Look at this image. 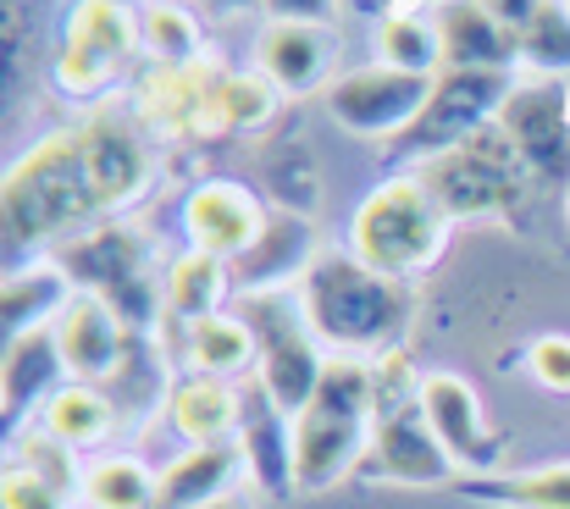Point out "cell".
<instances>
[{
  "label": "cell",
  "instance_id": "f546056e",
  "mask_svg": "<svg viewBox=\"0 0 570 509\" xmlns=\"http://www.w3.org/2000/svg\"><path fill=\"white\" fill-rule=\"evenodd\" d=\"M377 61L393 72H415V78H438L443 72V45L432 17L421 11H393L377 28Z\"/></svg>",
  "mask_w": 570,
  "mask_h": 509
},
{
  "label": "cell",
  "instance_id": "83f0119b",
  "mask_svg": "<svg viewBox=\"0 0 570 509\" xmlns=\"http://www.w3.org/2000/svg\"><path fill=\"white\" fill-rule=\"evenodd\" d=\"M156 488H161V471H150L139 454H100L83 471L78 499L83 509H156Z\"/></svg>",
  "mask_w": 570,
  "mask_h": 509
},
{
  "label": "cell",
  "instance_id": "9a60e30c",
  "mask_svg": "<svg viewBox=\"0 0 570 509\" xmlns=\"http://www.w3.org/2000/svg\"><path fill=\"white\" fill-rule=\"evenodd\" d=\"M78 145H83V167L95 177V194L106 211L139 199L150 188V172H156V150H150V128L122 117V111H95L83 128H78Z\"/></svg>",
  "mask_w": 570,
  "mask_h": 509
},
{
  "label": "cell",
  "instance_id": "8fae6325",
  "mask_svg": "<svg viewBox=\"0 0 570 509\" xmlns=\"http://www.w3.org/2000/svg\"><path fill=\"white\" fill-rule=\"evenodd\" d=\"M222 78H227V67H210V61H194L178 72L156 67V78L139 95V123L167 139H227Z\"/></svg>",
  "mask_w": 570,
  "mask_h": 509
},
{
  "label": "cell",
  "instance_id": "4fadbf2b",
  "mask_svg": "<svg viewBox=\"0 0 570 509\" xmlns=\"http://www.w3.org/2000/svg\"><path fill=\"white\" fill-rule=\"evenodd\" d=\"M421 410H426V427L438 432V443L449 449V460L465 477H488L504 460V438L488 427L482 399L465 376H454V371L421 376Z\"/></svg>",
  "mask_w": 570,
  "mask_h": 509
},
{
  "label": "cell",
  "instance_id": "44dd1931",
  "mask_svg": "<svg viewBox=\"0 0 570 509\" xmlns=\"http://www.w3.org/2000/svg\"><path fill=\"white\" fill-rule=\"evenodd\" d=\"M61 376H67V360H61V343L56 327H39V333H22V339H6V371H0V393H6V427L17 438V421L22 410H45L56 393H61Z\"/></svg>",
  "mask_w": 570,
  "mask_h": 509
},
{
  "label": "cell",
  "instance_id": "e0dca14e",
  "mask_svg": "<svg viewBox=\"0 0 570 509\" xmlns=\"http://www.w3.org/2000/svg\"><path fill=\"white\" fill-rule=\"evenodd\" d=\"M426 17L438 28L443 67L454 72H510L521 61V39L482 0H438Z\"/></svg>",
  "mask_w": 570,
  "mask_h": 509
},
{
  "label": "cell",
  "instance_id": "52a82bcc",
  "mask_svg": "<svg viewBox=\"0 0 570 509\" xmlns=\"http://www.w3.org/2000/svg\"><path fill=\"white\" fill-rule=\"evenodd\" d=\"M238 316L249 322V333L261 343L255 382L277 399V410L299 415L311 404V393L322 388V371L333 360V354H322L299 300L294 294H238Z\"/></svg>",
  "mask_w": 570,
  "mask_h": 509
},
{
  "label": "cell",
  "instance_id": "4dcf8cb0",
  "mask_svg": "<svg viewBox=\"0 0 570 509\" xmlns=\"http://www.w3.org/2000/svg\"><path fill=\"white\" fill-rule=\"evenodd\" d=\"M139 28H145V50L161 72H178V67L199 61V17L184 0H150L139 11Z\"/></svg>",
  "mask_w": 570,
  "mask_h": 509
},
{
  "label": "cell",
  "instance_id": "8d00e7d4",
  "mask_svg": "<svg viewBox=\"0 0 570 509\" xmlns=\"http://www.w3.org/2000/svg\"><path fill=\"white\" fill-rule=\"evenodd\" d=\"M0 499H6V509H72L67 499H56L45 482H33V477L17 471V466H6V488H0Z\"/></svg>",
  "mask_w": 570,
  "mask_h": 509
},
{
  "label": "cell",
  "instance_id": "ba28073f",
  "mask_svg": "<svg viewBox=\"0 0 570 509\" xmlns=\"http://www.w3.org/2000/svg\"><path fill=\"white\" fill-rule=\"evenodd\" d=\"M134 50H145V28L128 0H78L67 11L61 45H56L61 95H72V100L106 95L122 78V67L134 61Z\"/></svg>",
  "mask_w": 570,
  "mask_h": 509
},
{
  "label": "cell",
  "instance_id": "30bf717a",
  "mask_svg": "<svg viewBox=\"0 0 570 509\" xmlns=\"http://www.w3.org/2000/svg\"><path fill=\"white\" fill-rule=\"evenodd\" d=\"M510 89H515L510 72H454V67H443L438 84H432L426 111L415 117V128H410L399 145L415 150L421 161H426V156H443V150L476 139L488 123H499Z\"/></svg>",
  "mask_w": 570,
  "mask_h": 509
},
{
  "label": "cell",
  "instance_id": "e575fe53",
  "mask_svg": "<svg viewBox=\"0 0 570 509\" xmlns=\"http://www.w3.org/2000/svg\"><path fill=\"white\" fill-rule=\"evenodd\" d=\"M476 493L515 509H570V466H543L510 482H476Z\"/></svg>",
  "mask_w": 570,
  "mask_h": 509
},
{
  "label": "cell",
  "instance_id": "5bb4252c",
  "mask_svg": "<svg viewBox=\"0 0 570 509\" xmlns=\"http://www.w3.org/2000/svg\"><path fill=\"white\" fill-rule=\"evenodd\" d=\"M272 227V211L261 205L255 188L244 183H199L189 199H184V233H189V249L199 255H216L227 266H238Z\"/></svg>",
  "mask_w": 570,
  "mask_h": 509
},
{
  "label": "cell",
  "instance_id": "1f68e13d",
  "mask_svg": "<svg viewBox=\"0 0 570 509\" xmlns=\"http://www.w3.org/2000/svg\"><path fill=\"white\" fill-rule=\"evenodd\" d=\"M78 449H67L61 438H50L45 427L39 432H17L11 438V460L6 466H17V471H28L33 482H45L56 499H78V488H83V471H78V460H72Z\"/></svg>",
  "mask_w": 570,
  "mask_h": 509
},
{
  "label": "cell",
  "instance_id": "f1b7e54d",
  "mask_svg": "<svg viewBox=\"0 0 570 509\" xmlns=\"http://www.w3.org/2000/svg\"><path fill=\"white\" fill-rule=\"evenodd\" d=\"M227 288H233L227 261L189 249V255H178L173 272H167V316H173V322H205V316L222 311Z\"/></svg>",
  "mask_w": 570,
  "mask_h": 509
},
{
  "label": "cell",
  "instance_id": "3957f363",
  "mask_svg": "<svg viewBox=\"0 0 570 509\" xmlns=\"http://www.w3.org/2000/svg\"><path fill=\"white\" fill-rule=\"evenodd\" d=\"M299 311L311 322L316 343L333 354H382L393 349L404 327V288L393 277H377L355 255H316V266L299 277Z\"/></svg>",
  "mask_w": 570,
  "mask_h": 509
},
{
  "label": "cell",
  "instance_id": "60d3db41",
  "mask_svg": "<svg viewBox=\"0 0 570 509\" xmlns=\"http://www.w3.org/2000/svg\"><path fill=\"white\" fill-rule=\"evenodd\" d=\"M350 6H361V11H382V6H393V0H350Z\"/></svg>",
  "mask_w": 570,
  "mask_h": 509
},
{
  "label": "cell",
  "instance_id": "4316f807",
  "mask_svg": "<svg viewBox=\"0 0 570 509\" xmlns=\"http://www.w3.org/2000/svg\"><path fill=\"white\" fill-rule=\"evenodd\" d=\"M39 427L61 438L67 449H95L117 432V404L95 382H61V393L39 410Z\"/></svg>",
  "mask_w": 570,
  "mask_h": 509
},
{
  "label": "cell",
  "instance_id": "f35d334b",
  "mask_svg": "<svg viewBox=\"0 0 570 509\" xmlns=\"http://www.w3.org/2000/svg\"><path fill=\"white\" fill-rule=\"evenodd\" d=\"M482 6H488V11H493V17L510 28V33H521V28H527V22H532L543 6H549V0H482Z\"/></svg>",
  "mask_w": 570,
  "mask_h": 509
},
{
  "label": "cell",
  "instance_id": "603a6c76",
  "mask_svg": "<svg viewBox=\"0 0 570 509\" xmlns=\"http://www.w3.org/2000/svg\"><path fill=\"white\" fill-rule=\"evenodd\" d=\"M238 421H244V393L233 382H216V376H184L173 393H167V427L199 449V443H233L238 438Z\"/></svg>",
  "mask_w": 570,
  "mask_h": 509
},
{
  "label": "cell",
  "instance_id": "7c38bea8",
  "mask_svg": "<svg viewBox=\"0 0 570 509\" xmlns=\"http://www.w3.org/2000/svg\"><path fill=\"white\" fill-rule=\"evenodd\" d=\"M499 128L515 139L521 161L532 167L538 183H570V95L560 78L510 89Z\"/></svg>",
  "mask_w": 570,
  "mask_h": 509
},
{
  "label": "cell",
  "instance_id": "b9f144b4",
  "mask_svg": "<svg viewBox=\"0 0 570 509\" xmlns=\"http://www.w3.org/2000/svg\"><path fill=\"white\" fill-rule=\"evenodd\" d=\"M216 6H238V0H216Z\"/></svg>",
  "mask_w": 570,
  "mask_h": 509
},
{
  "label": "cell",
  "instance_id": "7402d4cb",
  "mask_svg": "<svg viewBox=\"0 0 570 509\" xmlns=\"http://www.w3.org/2000/svg\"><path fill=\"white\" fill-rule=\"evenodd\" d=\"M316 266V238H311V222L294 216V211H272V227L266 238L238 261V294H283L288 277H305Z\"/></svg>",
  "mask_w": 570,
  "mask_h": 509
},
{
  "label": "cell",
  "instance_id": "ab89813d",
  "mask_svg": "<svg viewBox=\"0 0 570 509\" xmlns=\"http://www.w3.org/2000/svg\"><path fill=\"white\" fill-rule=\"evenodd\" d=\"M205 509H249V505H244L238 493H227V499H216V505H205Z\"/></svg>",
  "mask_w": 570,
  "mask_h": 509
},
{
  "label": "cell",
  "instance_id": "d590c367",
  "mask_svg": "<svg viewBox=\"0 0 570 509\" xmlns=\"http://www.w3.org/2000/svg\"><path fill=\"white\" fill-rule=\"evenodd\" d=\"M527 371L549 388V393H570V339L566 333H549L527 349Z\"/></svg>",
  "mask_w": 570,
  "mask_h": 509
},
{
  "label": "cell",
  "instance_id": "ac0fdd59",
  "mask_svg": "<svg viewBox=\"0 0 570 509\" xmlns=\"http://www.w3.org/2000/svg\"><path fill=\"white\" fill-rule=\"evenodd\" d=\"M56 343L67 360V382H106L128 365V327L117 311L95 294H72V305L56 316Z\"/></svg>",
  "mask_w": 570,
  "mask_h": 509
},
{
  "label": "cell",
  "instance_id": "7a4b0ae2",
  "mask_svg": "<svg viewBox=\"0 0 570 509\" xmlns=\"http://www.w3.org/2000/svg\"><path fill=\"white\" fill-rule=\"evenodd\" d=\"M6 238L11 244H50V238H67V233H89L106 205L95 194V177L83 167V145H78V128L67 134H50L39 139L22 161H11L6 172Z\"/></svg>",
  "mask_w": 570,
  "mask_h": 509
},
{
  "label": "cell",
  "instance_id": "277c9868",
  "mask_svg": "<svg viewBox=\"0 0 570 509\" xmlns=\"http://www.w3.org/2000/svg\"><path fill=\"white\" fill-rule=\"evenodd\" d=\"M415 177H421V188L438 199V211L449 222L515 216L521 199H527V188L538 183L532 167L521 161L515 139L499 123H488L476 139H465V145H454L443 156H426L415 167Z\"/></svg>",
  "mask_w": 570,
  "mask_h": 509
},
{
  "label": "cell",
  "instance_id": "6da1fadb",
  "mask_svg": "<svg viewBox=\"0 0 570 509\" xmlns=\"http://www.w3.org/2000/svg\"><path fill=\"white\" fill-rule=\"evenodd\" d=\"M377 438V365L355 354H333L322 388L294 415V488L327 493L355 477Z\"/></svg>",
  "mask_w": 570,
  "mask_h": 509
},
{
  "label": "cell",
  "instance_id": "74e56055",
  "mask_svg": "<svg viewBox=\"0 0 570 509\" xmlns=\"http://www.w3.org/2000/svg\"><path fill=\"white\" fill-rule=\"evenodd\" d=\"M272 11V22H311V28H327L338 0H261Z\"/></svg>",
  "mask_w": 570,
  "mask_h": 509
},
{
  "label": "cell",
  "instance_id": "8992f818",
  "mask_svg": "<svg viewBox=\"0 0 570 509\" xmlns=\"http://www.w3.org/2000/svg\"><path fill=\"white\" fill-rule=\"evenodd\" d=\"M56 266L72 277V288L106 300L122 327H150L167 300V288L150 272V238L128 222H95L56 255Z\"/></svg>",
  "mask_w": 570,
  "mask_h": 509
},
{
  "label": "cell",
  "instance_id": "d6986e66",
  "mask_svg": "<svg viewBox=\"0 0 570 509\" xmlns=\"http://www.w3.org/2000/svg\"><path fill=\"white\" fill-rule=\"evenodd\" d=\"M233 443L244 449L249 477L266 493H294V415L277 410V399L261 382L244 393V421H238Z\"/></svg>",
  "mask_w": 570,
  "mask_h": 509
},
{
  "label": "cell",
  "instance_id": "d4e9b609",
  "mask_svg": "<svg viewBox=\"0 0 570 509\" xmlns=\"http://www.w3.org/2000/svg\"><path fill=\"white\" fill-rule=\"evenodd\" d=\"M184 327V354H189V371L194 376H216V382H233L244 371L261 365V343L249 333L244 316H205V322H178Z\"/></svg>",
  "mask_w": 570,
  "mask_h": 509
},
{
  "label": "cell",
  "instance_id": "cb8c5ba5",
  "mask_svg": "<svg viewBox=\"0 0 570 509\" xmlns=\"http://www.w3.org/2000/svg\"><path fill=\"white\" fill-rule=\"evenodd\" d=\"M327 28H311V22H266L261 39H255V72H266L283 95H305L322 84L327 72Z\"/></svg>",
  "mask_w": 570,
  "mask_h": 509
},
{
  "label": "cell",
  "instance_id": "7bdbcfd3",
  "mask_svg": "<svg viewBox=\"0 0 570 509\" xmlns=\"http://www.w3.org/2000/svg\"><path fill=\"white\" fill-rule=\"evenodd\" d=\"M566 216H570V194H566Z\"/></svg>",
  "mask_w": 570,
  "mask_h": 509
},
{
  "label": "cell",
  "instance_id": "484cf974",
  "mask_svg": "<svg viewBox=\"0 0 570 509\" xmlns=\"http://www.w3.org/2000/svg\"><path fill=\"white\" fill-rule=\"evenodd\" d=\"M72 305V277L50 261V266H28V272H11L6 277V294H0V316H6V339H22V333H39V327H56V316Z\"/></svg>",
  "mask_w": 570,
  "mask_h": 509
},
{
  "label": "cell",
  "instance_id": "9c48e42d",
  "mask_svg": "<svg viewBox=\"0 0 570 509\" xmlns=\"http://www.w3.org/2000/svg\"><path fill=\"white\" fill-rule=\"evenodd\" d=\"M438 78H415V72H393V67H355L344 78L327 84V117L355 134V139H404L415 128V117L426 111Z\"/></svg>",
  "mask_w": 570,
  "mask_h": 509
},
{
  "label": "cell",
  "instance_id": "5b68a950",
  "mask_svg": "<svg viewBox=\"0 0 570 509\" xmlns=\"http://www.w3.org/2000/svg\"><path fill=\"white\" fill-rule=\"evenodd\" d=\"M443 233H449V216L438 211V199L421 188V177H393L372 188L350 222V255L361 266H372L377 277H415L438 261L443 249Z\"/></svg>",
  "mask_w": 570,
  "mask_h": 509
},
{
  "label": "cell",
  "instance_id": "ee69618b",
  "mask_svg": "<svg viewBox=\"0 0 570 509\" xmlns=\"http://www.w3.org/2000/svg\"><path fill=\"white\" fill-rule=\"evenodd\" d=\"M145 6H150V0H145Z\"/></svg>",
  "mask_w": 570,
  "mask_h": 509
},
{
  "label": "cell",
  "instance_id": "ffe728a7",
  "mask_svg": "<svg viewBox=\"0 0 570 509\" xmlns=\"http://www.w3.org/2000/svg\"><path fill=\"white\" fill-rule=\"evenodd\" d=\"M249 477V460L238 443H199L184 449L156 488V509H205L227 493H238V482Z\"/></svg>",
  "mask_w": 570,
  "mask_h": 509
},
{
  "label": "cell",
  "instance_id": "d6a6232c",
  "mask_svg": "<svg viewBox=\"0 0 570 509\" xmlns=\"http://www.w3.org/2000/svg\"><path fill=\"white\" fill-rule=\"evenodd\" d=\"M283 89L266 72H227L222 78V117H227V139L233 134H255L277 117Z\"/></svg>",
  "mask_w": 570,
  "mask_h": 509
},
{
  "label": "cell",
  "instance_id": "2e32d148",
  "mask_svg": "<svg viewBox=\"0 0 570 509\" xmlns=\"http://www.w3.org/2000/svg\"><path fill=\"white\" fill-rule=\"evenodd\" d=\"M361 471H366L372 482L438 488V482H449L460 466L449 460V449H443L438 432L426 427V410H421V393H415L404 410H393V415L377 421V438H372V454H366Z\"/></svg>",
  "mask_w": 570,
  "mask_h": 509
},
{
  "label": "cell",
  "instance_id": "836d02e7",
  "mask_svg": "<svg viewBox=\"0 0 570 509\" xmlns=\"http://www.w3.org/2000/svg\"><path fill=\"white\" fill-rule=\"evenodd\" d=\"M515 39H521V61L527 67H538L549 78L570 72V0H549Z\"/></svg>",
  "mask_w": 570,
  "mask_h": 509
}]
</instances>
